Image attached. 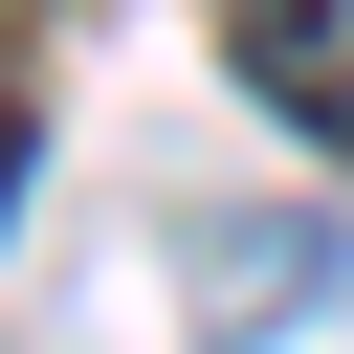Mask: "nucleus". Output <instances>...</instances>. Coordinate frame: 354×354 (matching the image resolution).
<instances>
[{
    "label": "nucleus",
    "mask_w": 354,
    "mask_h": 354,
    "mask_svg": "<svg viewBox=\"0 0 354 354\" xmlns=\"http://www.w3.org/2000/svg\"><path fill=\"white\" fill-rule=\"evenodd\" d=\"M221 44H243V88H266V111H332V133H354V22H332V0H243Z\"/></svg>",
    "instance_id": "1"
},
{
    "label": "nucleus",
    "mask_w": 354,
    "mask_h": 354,
    "mask_svg": "<svg viewBox=\"0 0 354 354\" xmlns=\"http://www.w3.org/2000/svg\"><path fill=\"white\" fill-rule=\"evenodd\" d=\"M22 133H44V111H22V66H0V221H22Z\"/></svg>",
    "instance_id": "2"
}]
</instances>
